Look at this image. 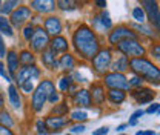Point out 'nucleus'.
I'll return each mask as SVG.
<instances>
[{
	"mask_svg": "<svg viewBox=\"0 0 160 135\" xmlns=\"http://www.w3.org/2000/svg\"><path fill=\"white\" fill-rule=\"evenodd\" d=\"M72 41H74L77 52L86 60H92L94 55L100 51L96 34L88 26H80L72 37Z\"/></svg>",
	"mask_w": 160,
	"mask_h": 135,
	"instance_id": "nucleus-1",
	"label": "nucleus"
},
{
	"mask_svg": "<svg viewBox=\"0 0 160 135\" xmlns=\"http://www.w3.org/2000/svg\"><path fill=\"white\" fill-rule=\"evenodd\" d=\"M129 68L139 75L140 78H145L146 81H151V83H156L159 84L160 80V71L156 65H152L149 60L143 57L139 58H132L129 61Z\"/></svg>",
	"mask_w": 160,
	"mask_h": 135,
	"instance_id": "nucleus-2",
	"label": "nucleus"
},
{
	"mask_svg": "<svg viewBox=\"0 0 160 135\" xmlns=\"http://www.w3.org/2000/svg\"><path fill=\"white\" fill-rule=\"evenodd\" d=\"M52 91H56V88H54V83L51 80H43L34 89V92H32V109L36 112H40L43 109L48 97Z\"/></svg>",
	"mask_w": 160,
	"mask_h": 135,
	"instance_id": "nucleus-3",
	"label": "nucleus"
},
{
	"mask_svg": "<svg viewBox=\"0 0 160 135\" xmlns=\"http://www.w3.org/2000/svg\"><path fill=\"white\" fill-rule=\"evenodd\" d=\"M117 49L120 52H123L126 57L129 55L132 58H139L145 55V48L137 40H123V41L117 43Z\"/></svg>",
	"mask_w": 160,
	"mask_h": 135,
	"instance_id": "nucleus-4",
	"label": "nucleus"
},
{
	"mask_svg": "<svg viewBox=\"0 0 160 135\" xmlns=\"http://www.w3.org/2000/svg\"><path fill=\"white\" fill-rule=\"evenodd\" d=\"M49 45V36L46 34V31L43 28H34V32L29 39V46L32 48V51H43L46 46Z\"/></svg>",
	"mask_w": 160,
	"mask_h": 135,
	"instance_id": "nucleus-5",
	"label": "nucleus"
},
{
	"mask_svg": "<svg viewBox=\"0 0 160 135\" xmlns=\"http://www.w3.org/2000/svg\"><path fill=\"white\" fill-rule=\"evenodd\" d=\"M92 66L96 69V72L99 74H105L109 66H111V51L109 49H102L99 51L94 58H92Z\"/></svg>",
	"mask_w": 160,
	"mask_h": 135,
	"instance_id": "nucleus-6",
	"label": "nucleus"
},
{
	"mask_svg": "<svg viewBox=\"0 0 160 135\" xmlns=\"http://www.w3.org/2000/svg\"><path fill=\"white\" fill-rule=\"evenodd\" d=\"M105 84L111 89H120V91H126L129 89V84H128V78L125 77L123 74L120 72H109V74H105Z\"/></svg>",
	"mask_w": 160,
	"mask_h": 135,
	"instance_id": "nucleus-7",
	"label": "nucleus"
},
{
	"mask_svg": "<svg viewBox=\"0 0 160 135\" xmlns=\"http://www.w3.org/2000/svg\"><path fill=\"white\" fill-rule=\"evenodd\" d=\"M40 75V71L39 68L36 66V65H29V66H22L20 68V71L16 74V80H17V84H22L23 81H26V80H31V78H36Z\"/></svg>",
	"mask_w": 160,
	"mask_h": 135,
	"instance_id": "nucleus-8",
	"label": "nucleus"
},
{
	"mask_svg": "<svg viewBox=\"0 0 160 135\" xmlns=\"http://www.w3.org/2000/svg\"><path fill=\"white\" fill-rule=\"evenodd\" d=\"M136 37H137V36H136L132 31H129L128 28L120 26V28H116V29L109 34V43L117 45V43L123 41V40H136Z\"/></svg>",
	"mask_w": 160,
	"mask_h": 135,
	"instance_id": "nucleus-9",
	"label": "nucleus"
},
{
	"mask_svg": "<svg viewBox=\"0 0 160 135\" xmlns=\"http://www.w3.org/2000/svg\"><path fill=\"white\" fill-rule=\"evenodd\" d=\"M29 17H31V9L26 8V6H19L11 14V23L16 25V26H20L22 23H25Z\"/></svg>",
	"mask_w": 160,
	"mask_h": 135,
	"instance_id": "nucleus-10",
	"label": "nucleus"
},
{
	"mask_svg": "<svg viewBox=\"0 0 160 135\" xmlns=\"http://www.w3.org/2000/svg\"><path fill=\"white\" fill-rule=\"evenodd\" d=\"M143 8L148 12L149 20L156 25V28H159V6H157V0H143Z\"/></svg>",
	"mask_w": 160,
	"mask_h": 135,
	"instance_id": "nucleus-11",
	"label": "nucleus"
},
{
	"mask_svg": "<svg viewBox=\"0 0 160 135\" xmlns=\"http://www.w3.org/2000/svg\"><path fill=\"white\" fill-rule=\"evenodd\" d=\"M131 95L136 98V101H137L139 104H145V103L152 101L154 91L149 89V88H140V89H134V91L131 92Z\"/></svg>",
	"mask_w": 160,
	"mask_h": 135,
	"instance_id": "nucleus-12",
	"label": "nucleus"
},
{
	"mask_svg": "<svg viewBox=\"0 0 160 135\" xmlns=\"http://www.w3.org/2000/svg\"><path fill=\"white\" fill-rule=\"evenodd\" d=\"M45 31L48 36H59L62 31V23L57 17H48L45 20Z\"/></svg>",
	"mask_w": 160,
	"mask_h": 135,
	"instance_id": "nucleus-13",
	"label": "nucleus"
},
{
	"mask_svg": "<svg viewBox=\"0 0 160 135\" xmlns=\"http://www.w3.org/2000/svg\"><path fill=\"white\" fill-rule=\"evenodd\" d=\"M31 6L39 12H51L56 8V2L54 0H32Z\"/></svg>",
	"mask_w": 160,
	"mask_h": 135,
	"instance_id": "nucleus-14",
	"label": "nucleus"
},
{
	"mask_svg": "<svg viewBox=\"0 0 160 135\" xmlns=\"http://www.w3.org/2000/svg\"><path fill=\"white\" fill-rule=\"evenodd\" d=\"M74 103L79 106V108H89L91 106V97H89V92L86 89H80L76 92L74 95Z\"/></svg>",
	"mask_w": 160,
	"mask_h": 135,
	"instance_id": "nucleus-15",
	"label": "nucleus"
},
{
	"mask_svg": "<svg viewBox=\"0 0 160 135\" xmlns=\"http://www.w3.org/2000/svg\"><path fill=\"white\" fill-rule=\"evenodd\" d=\"M89 97H91V103L102 104L103 100H105V89H103V86H102V84H92V86H91Z\"/></svg>",
	"mask_w": 160,
	"mask_h": 135,
	"instance_id": "nucleus-16",
	"label": "nucleus"
},
{
	"mask_svg": "<svg viewBox=\"0 0 160 135\" xmlns=\"http://www.w3.org/2000/svg\"><path fill=\"white\" fill-rule=\"evenodd\" d=\"M49 49L51 51H54L56 54L57 52H65L66 49H68V41H66V39H63V37H60V36H56L54 39L49 41Z\"/></svg>",
	"mask_w": 160,
	"mask_h": 135,
	"instance_id": "nucleus-17",
	"label": "nucleus"
},
{
	"mask_svg": "<svg viewBox=\"0 0 160 135\" xmlns=\"http://www.w3.org/2000/svg\"><path fill=\"white\" fill-rule=\"evenodd\" d=\"M109 68H112L114 69V72H125V71H128L129 69V60H128V57L126 55H122V57H119Z\"/></svg>",
	"mask_w": 160,
	"mask_h": 135,
	"instance_id": "nucleus-18",
	"label": "nucleus"
},
{
	"mask_svg": "<svg viewBox=\"0 0 160 135\" xmlns=\"http://www.w3.org/2000/svg\"><path fill=\"white\" fill-rule=\"evenodd\" d=\"M45 124H46V128H49V129H60V128H63L65 124H68V121H66L63 117H48V118L45 120Z\"/></svg>",
	"mask_w": 160,
	"mask_h": 135,
	"instance_id": "nucleus-19",
	"label": "nucleus"
},
{
	"mask_svg": "<svg viewBox=\"0 0 160 135\" xmlns=\"http://www.w3.org/2000/svg\"><path fill=\"white\" fill-rule=\"evenodd\" d=\"M56 52L54 51H51V49H43L42 51V61H43V65L46 66V68H49V69H52V66H54V63L57 61L56 60Z\"/></svg>",
	"mask_w": 160,
	"mask_h": 135,
	"instance_id": "nucleus-20",
	"label": "nucleus"
},
{
	"mask_svg": "<svg viewBox=\"0 0 160 135\" xmlns=\"http://www.w3.org/2000/svg\"><path fill=\"white\" fill-rule=\"evenodd\" d=\"M17 68H19V55L14 51H9L8 52V69H9V74L16 75L17 74Z\"/></svg>",
	"mask_w": 160,
	"mask_h": 135,
	"instance_id": "nucleus-21",
	"label": "nucleus"
},
{
	"mask_svg": "<svg viewBox=\"0 0 160 135\" xmlns=\"http://www.w3.org/2000/svg\"><path fill=\"white\" fill-rule=\"evenodd\" d=\"M125 98H126V94H125V91H120V89H109L108 91V100L111 101V103H123L125 101Z\"/></svg>",
	"mask_w": 160,
	"mask_h": 135,
	"instance_id": "nucleus-22",
	"label": "nucleus"
},
{
	"mask_svg": "<svg viewBox=\"0 0 160 135\" xmlns=\"http://www.w3.org/2000/svg\"><path fill=\"white\" fill-rule=\"evenodd\" d=\"M8 95H9L11 104H12L16 109H19L20 106H22V100H20V95H19V92H17V88H16L14 84L9 86V89H8Z\"/></svg>",
	"mask_w": 160,
	"mask_h": 135,
	"instance_id": "nucleus-23",
	"label": "nucleus"
},
{
	"mask_svg": "<svg viewBox=\"0 0 160 135\" xmlns=\"http://www.w3.org/2000/svg\"><path fill=\"white\" fill-rule=\"evenodd\" d=\"M74 65H76V61H74V57L71 54H65L59 60V66L62 69H65V71H71L74 68Z\"/></svg>",
	"mask_w": 160,
	"mask_h": 135,
	"instance_id": "nucleus-24",
	"label": "nucleus"
},
{
	"mask_svg": "<svg viewBox=\"0 0 160 135\" xmlns=\"http://www.w3.org/2000/svg\"><path fill=\"white\" fill-rule=\"evenodd\" d=\"M34 60L36 57L29 52V51H23L19 55V63L22 66H29V65H34Z\"/></svg>",
	"mask_w": 160,
	"mask_h": 135,
	"instance_id": "nucleus-25",
	"label": "nucleus"
},
{
	"mask_svg": "<svg viewBox=\"0 0 160 135\" xmlns=\"http://www.w3.org/2000/svg\"><path fill=\"white\" fill-rule=\"evenodd\" d=\"M20 3H22V0H6V3L3 6H0V11L3 14H9L11 11H14L16 8H19Z\"/></svg>",
	"mask_w": 160,
	"mask_h": 135,
	"instance_id": "nucleus-26",
	"label": "nucleus"
},
{
	"mask_svg": "<svg viewBox=\"0 0 160 135\" xmlns=\"http://www.w3.org/2000/svg\"><path fill=\"white\" fill-rule=\"evenodd\" d=\"M0 32L8 36V37H12V28H11L9 22L5 17H0Z\"/></svg>",
	"mask_w": 160,
	"mask_h": 135,
	"instance_id": "nucleus-27",
	"label": "nucleus"
},
{
	"mask_svg": "<svg viewBox=\"0 0 160 135\" xmlns=\"http://www.w3.org/2000/svg\"><path fill=\"white\" fill-rule=\"evenodd\" d=\"M12 124H14V121H12L11 115H9L8 112L2 111V112H0V126H5V128H11Z\"/></svg>",
	"mask_w": 160,
	"mask_h": 135,
	"instance_id": "nucleus-28",
	"label": "nucleus"
},
{
	"mask_svg": "<svg viewBox=\"0 0 160 135\" xmlns=\"http://www.w3.org/2000/svg\"><path fill=\"white\" fill-rule=\"evenodd\" d=\"M52 114H56V117H63L65 114H68V104L66 103L56 104V108L52 109Z\"/></svg>",
	"mask_w": 160,
	"mask_h": 135,
	"instance_id": "nucleus-29",
	"label": "nucleus"
},
{
	"mask_svg": "<svg viewBox=\"0 0 160 135\" xmlns=\"http://www.w3.org/2000/svg\"><path fill=\"white\" fill-rule=\"evenodd\" d=\"M71 83H72V77H69V75L62 77V78H60V81H59L60 91H68V88L71 86Z\"/></svg>",
	"mask_w": 160,
	"mask_h": 135,
	"instance_id": "nucleus-30",
	"label": "nucleus"
},
{
	"mask_svg": "<svg viewBox=\"0 0 160 135\" xmlns=\"http://www.w3.org/2000/svg\"><path fill=\"white\" fill-rule=\"evenodd\" d=\"M20 88H22L25 92H32V91H34V78L23 81V83L20 84Z\"/></svg>",
	"mask_w": 160,
	"mask_h": 135,
	"instance_id": "nucleus-31",
	"label": "nucleus"
},
{
	"mask_svg": "<svg viewBox=\"0 0 160 135\" xmlns=\"http://www.w3.org/2000/svg\"><path fill=\"white\" fill-rule=\"evenodd\" d=\"M132 16H134V19L137 20V22H140V23H143V22L146 20V17H145V11H143L142 8H136V9L132 11Z\"/></svg>",
	"mask_w": 160,
	"mask_h": 135,
	"instance_id": "nucleus-32",
	"label": "nucleus"
},
{
	"mask_svg": "<svg viewBox=\"0 0 160 135\" xmlns=\"http://www.w3.org/2000/svg\"><path fill=\"white\" fill-rule=\"evenodd\" d=\"M71 118L76 120V121H85V120L88 118V114H86L85 111H74L72 115H71Z\"/></svg>",
	"mask_w": 160,
	"mask_h": 135,
	"instance_id": "nucleus-33",
	"label": "nucleus"
},
{
	"mask_svg": "<svg viewBox=\"0 0 160 135\" xmlns=\"http://www.w3.org/2000/svg\"><path fill=\"white\" fill-rule=\"evenodd\" d=\"M100 20H102V25L106 28V29H109L111 26H112V22H111V19H109V16L106 14V12H103L102 16H100Z\"/></svg>",
	"mask_w": 160,
	"mask_h": 135,
	"instance_id": "nucleus-34",
	"label": "nucleus"
},
{
	"mask_svg": "<svg viewBox=\"0 0 160 135\" xmlns=\"http://www.w3.org/2000/svg\"><path fill=\"white\" fill-rule=\"evenodd\" d=\"M57 3H59V6L62 9H72L74 8L72 0H57Z\"/></svg>",
	"mask_w": 160,
	"mask_h": 135,
	"instance_id": "nucleus-35",
	"label": "nucleus"
},
{
	"mask_svg": "<svg viewBox=\"0 0 160 135\" xmlns=\"http://www.w3.org/2000/svg\"><path fill=\"white\" fill-rule=\"evenodd\" d=\"M142 83H143V80H142L139 75H134V77L128 81L129 88H139V86H142Z\"/></svg>",
	"mask_w": 160,
	"mask_h": 135,
	"instance_id": "nucleus-36",
	"label": "nucleus"
},
{
	"mask_svg": "<svg viewBox=\"0 0 160 135\" xmlns=\"http://www.w3.org/2000/svg\"><path fill=\"white\" fill-rule=\"evenodd\" d=\"M32 32H34V26H32V25H28V26L23 29V37L26 40H29L31 36H32Z\"/></svg>",
	"mask_w": 160,
	"mask_h": 135,
	"instance_id": "nucleus-37",
	"label": "nucleus"
},
{
	"mask_svg": "<svg viewBox=\"0 0 160 135\" xmlns=\"http://www.w3.org/2000/svg\"><path fill=\"white\" fill-rule=\"evenodd\" d=\"M0 75L5 78L6 81H11V77L8 75V72H6V69H5V65H3L2 61H0Z\"/></svg>",
	"mask_w": 160,
	"mask_h": 135,
	"instance_id": "nucleus-38",
	"label": "nucleus"
},
{
	"mask_svg": "<svg viewBox=\"0 0 160 135\" xmlns=\"http://www.w3.org/2000/svg\"><path fill=\"white\" fill-rule=\"evenodd\" d=\"M159 108H160L159 103H154V104H151L145 112H146V114H157V112H159Z\"/></svg>",
	"mask_w": 160,
	"mask_h": 135,
	"instance_id": "nucleus-39",
	"label": "nucleus"
},
{
	"mask_svg": "<svg viewBox=\"0 0 160 135\" xmlns=\"http://www.w3.org/2000/svg\"><path fill=\"white\" fill-rule=\"evenodd\" d=\"M48 100H49L52 104H56V103H57V101L60 100V95L57 94V92H56V91H52V92L49 94V97H48Z\"/></svg>",
	"mask_w": 160,
	"mask_h": 135,
	"instance_id": "nucleus-40",
	"label": "nucleus"
},
{
	"mask_svg": "<svg viewBox=\"0 0 160 135\" xmlns=\"http://www.w3.org/2000/svg\"><path fill=\"white\" fill-rule=\"evenodd\" d=\"M137 29H140V32H143V34H146V36H154V32L149 29V28H146V26H142V25H137L136 26Z\"/></svg>",
	"mask_w": 160,
	"mask_h": 135,
	"instance_id": "nucleus-41",
	"label": "nucleus"
},
{
	"mask_svg": "<svg viewBox=\"0 0 160 135\" xmlns=\"http://www.w3.org/2000/svg\"><path fill=\"white\" fill-rule=\"evenodd\" d=\"M108 132H109V128H100V129H97L96 132H92V135H108Z\"/></svg>",
	"mask_w": 160,
	"mask_h": 135,
	"instance_id": "nucleus-42",
	"label": "nucleus"
},
{
	"mask_svg": "<svg viewBox=\"0 0 160 135\" xmlns=\"http://www.w3.org/2000/svg\"><path fill=\"white\" fill-rule=\"evenodd\" d=\"M36 126H37V131H39L40 134L46 131V124H45V121H42V120H39V121H37V124H36Z\"/></svg>",
	"mask_w": 160,
	"mask_h": 135,
	"instance_id": "nucleus-43",
	"label": "nucleus"
},
{
	"mask_svg": "<svg viewBox=\"0 0 160 135\" xmlns=\"http://www.w3.org/2000/svg\"><path fill=\"white\" fill-rule=\"evenodd\" d=\"M0 135H14V132L9 129V128H5V126H0Z\"/></svg>",
	"mask_w": 160,
	"mask_h": 135,
	"instance_id": "nucleus-44",
	"label": "nucleus"
},
{
	"mask_svg": "<svg viewBox=\"0 0 160 135\" xmlns=\"http://www.w3.org/2000/svg\"><path fill=\"white\" fill-rule=\"evenodd\" d=\"M83 131H85V126H83V124H77V126H72V128H71V132H74V134L83 132Z\"/></svg>",
	"mask_w": 160,
	"mask_h": 135,
	"instance_id": "nucleus-45",
	"label": "nucleus"
},
{
	"mask_svg": "<svg viewBox=\"0 0 160 135\" xmlns=\"http://www.w3.org/2000/svg\"><path fill=\"white\" fill-rule=\"evenodd\" d=\"M143 114H145V111H143V109H139V111H136V112L131 115V120H139Z\"/></svg>",
	"mask_w": 160,
	"mask_h": 135,
	"instance_id": "nucleus-46",
	"label": "nucleus"
},
{
	"mask_svg": "<svg viewBox=\"0 0 160 135\" xmlns=\"http://www.w3.org/2000/svg\"><path fill=\"white\" fill-rule=\"evenodd\" d=\"M5 54H6V49H5V43H3V40H0V58L5 57Z\"/></svg>",
	"mask_w": 160,
	"mask_h": 135,
	"instance_id": "nucleus-47",
	"label": "nucleus"
},
{
	"mask_svg": "<svg viewBox=\"0 0 160 135\" xmlns=\"http://www.w3.org/2000/svg\"><path fill=\"white\" fill-rule=\"evenodd\" d=\"M136 135H157L154 131H139Z\"/></svg>",
	"mask_w": 160,
	"mask_h": 135,
	"instance_id": "nucleus-48",
	"label": "nucleus"
},
{
	"mask_svg": "<svg viewBox=\"0 0 160 135\" xmlns=\"http://www.w3.org/2000/svg\"><path fill=\"white\" fill-rule=\"evenodd\" d=\"M152 54H154V57H156V58L160 57V46H159V45H156V48L152 49Z\"/></svg>",
	"mask_w": 160,
	"mask_h": 135,
	"instance_id": "nucleus-49",
	"label": "nucleus"
},
{
	"mask_svg": "<svg viewBox=\"0 0 160 135\" xmlns=\"http://www.w3.org/2000/svg\"><path fill=\"white\" fill-rule=\"evenodd\" d=\"M96 5H97L99 8H105V6H106V0H96Z\"/></svg>",
	"mask_w": 160,
	"mask_h": 135,
	"instance_id": "nucleus-50",
	"label": "nucleus"
},
{
	"mask_svg": "<svg viewBox=\"0 0 160 135\" xmlns=\"http://www.w3.org/2000/svg\"><path fill=\"white\" fill-rule=\"evenodd\" d=\"M126 126H128V124H120L119 128H117V132H123V131L126 129Z\"/></svg>",
	"mask_w": 160,
	"mask_h": 135,
	"instance_id": "nucleus-51",
	"label": "nucleus"
},
{
	"mask_svg": "<svg viewBox=\"0 0 160 135\" xmlns=\"http://www.w3.org/2000/svg\"><path fill=\"white\" fill-rule=\"evenodd\" d=\"M128 124H129V126H134V124H137V120H129Z\"/></svg>",
	"mask_w": 160,
	"mask_h": 135,
	"instance_id": "nucleus-52",
	"label": "nucleus"
},
{
	"mask_svg": "<svg viewBox=\"0 0 160 135\" xmlns=\"http://www.w3.org/2000/svg\"><path fill=\"white\" fill-rule=\"evenodd\" d=\"M3 109V97L0 95V111Z\"/></svg>",
	"mask_w": 160,
	"mask_h": 135,
	"instance_id": "nucleus-53",
	"label": "nucleus"
},
{
	"mask_svg": "<svg viewBox=\"0 0 160 135\" xmlns=\"http://www.w3.org/2000/svg\"><path fill=\"white\" fill-rule=\"evenodd\" d=\"M79 2H80V3H83V2H86V0H79Z\"/></svg>",
	"mask_w": 160,
	"mask_h": 135,
	"instance_id": "nucleus-54",
	"label": "nucleus"
},
{
	"mask_svg": "<svg viewBox=\"0 0 160 135\" xmlns=\"http://www.w3.org/2000/svg\"><path fill=\"white\" fill-rule=\"evenodd\" d=\"M0 6H2V0H0Z\"/></svg>",
	"mask_w": 160,
	"mask_h": 135,
	"instance_id": "nucleus-55",
	"label": "nucleus"
},
{
	"mask_svg": "<svg viewBox=\"0 0 160 135\" xmlns=\"http://www.w3.org/2000/svg\"><path fill=\"white\" fill-rule=\"evenodd\" d=\"M0 40H2V37H0Z\"/></svg>",
	"mask_w": 160,
	"mask_h": 135,
	"instance_id": "nucleus-56",
	"label": "nucleus"
},
{
	"mask_svg": "<svg viewBox=\"0 0 160 135\" xmlns=\"http://www.w3.org/2000/svg\"><path fill=\"white\" fill-rule=\"evenodd\" d=\"M68 135H71V134H68Z\"/></svg>",
	"mask_w": 160,
	"mask_h": 135,
	"instance_id": "nucleus-57",
	"label": "nucleus"
},
{
	"mask_svg": "<svg viewBox=\"0 0 160 135\" xmlns=\"http://www.w3.org/2000/svg\"><path fill=\"white\" fill-rule=\"evenodd\" d=\"M122 135H125V134H122Z\"/></svg>",
	"mask_w": 160,
	"mask_h": 135,
	"instance_id": "nucleus-58",
	"label": "nucleus"
}]
</instances>
